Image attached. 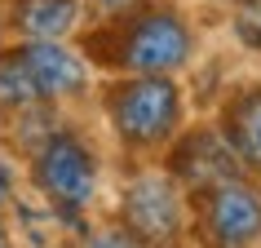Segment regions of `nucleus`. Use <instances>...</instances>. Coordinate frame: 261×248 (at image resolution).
I'll return each instance as SVG.
<instances>
[{"instance_id":"f257e3e1","label":"nucleus","mask_w":261,"mask_h":248,"mask_svg":"<svg viewBox=\"0 0 261 248\" xmlns=\"http://www.w3.org/2000/svg\"><path fill=\"white\" fill-rule=\"evenodd\" d=\"M31 155H36L31 173H36L40 195H44V200H49V204H54L67 221L80 217L84 208H89V200H93V186H97L93 151H89L75 133L54 129V133H49V138H44Z\"/></svg>"},{"instance_id":"f03ea898","label":"nucleus","mask_w":261,"mask_h":248,"mask_svg":"<svg viewBox=\"0 0 261 248\" xmlns=\"http://www.w3.org/2000/svg\"><path fill=\"white\" fill-rule=\"evenodd\" d=\"M107 111L115 133L128 146H155L177 129L181 97L173 80H164V76H138V80H124L107 93Z\"/></svg>"},{"instance_id":"7ed1b4c3","label":"nucleus","mask_w":261,"mask_h":248,"mask_svg":"<svg viewBox=\"0 0 261 248\" xmlns=\"http://www.w3.org/2000/svg\"><path fill=\"white\" fill-rule=\"evenodd\" d=\"M186 58H191V31L168 9L128 14V22L115 27V62L138 76H164Z\"/></svg>"},{"instance_id":"20e7f679","label":"nucleus","mask_w":261,"mask_h":248,"mask_svg":"<svg viewBox=\"0 0 261 248\" xmlns=\"http://www.w3.org/2000/svg\"><path fill=\"white\" fill-rule=\"evenodd\" d=\"M199 195V226L208 248H252L261 239V195L252 186L226 178Z\"/></svg>"},{"instance_id":"39448f33","label":"nucleus","mask_w":261,"mask_h":248,"mask_svg":"<svg viewBox=\"0 0 261 248\" xmlns=\"http://www.w3.org/2000/svg\"><path fill=\"white\" fill-rule=\"evenodd\" d=\"M124 231L146 248H168L181 235V195L168 178H138L124 191Z\"/></svg>"},{"instance_id":"423d86ee","label":"nucleus","mask_w":261,"mask_h":248,"mask_svg":"<svg viewBox=\"0 0 261 248\" xmlns=\"http://www.w3.org/2000/svg\"><path fill=\"white\" fill-rule=\"evenodd\" d=\"M18 54H22V62H27V71H31V84H36L40 102L75 97L84 84H89L84 58L71 54L67 44H58V40H27Z\"/></svg>"},{"instance_id":"0eeeda50","label":"nucleus","mask_w":261,"mask_h":248,"mask_svg":"<svg viewBox=\"0 0 261 248\" xmlns=\"http://www.w3.org/2000/svg\"><path fill=\"white\" fill-rule=\"evenodd\" d=\"M173 173H177L186 186L204 191V186H217V182H226V178L239 173V155H234L230 142H221L217 133L199 129V133H191V138L173 151Z\"/></svg>"},{"instance_id":"6e6552de","label":"nucleus","mask_w":261,"mask_h":248,"mask_svg":"<svg viewBox=\"0 0 261 248\" xmlns=\"http://www.w3.org/2000/svg\"><path fill=\"white\" fill-rule=\"evenodd\" d=\"M9 18L27 40H62L80 18V0H9Z\"/></svg>"},{"instance_id":"1a4fd4ad","label":"nucleus","mask_w":261,"mask_h":248,"mask_svg":"<svg viewBox=\"0 0 261 248\" xmlns=\"http://www.w3.org/2000/svg\"><path fill=\"white\" fill-rule=\"evenodd\" d=\"M226 138H230L234 155L261 168V89H248L230 102L226 111Z\"/></svg>"},{"instance_id":"9d476101","label":"nucleus","mask_w":261,"mask_h":248,"mask_svg":"<svg viewBox=\"0 0 261 248\" xmlns=\"http://www.w3.org/2000/svg\"><path fill=\"white\" fill-rule=\"evenodd\" d=\"M40 102L36 84H31V71L22 62V54H0V107L5 111H27Z\"/></svg>"},{"instance_id":"9b49d317","label":"nucleus","mask_w":261,"mask_h":248,"mask_svg":"<svg viewBox=\"0 0 261 248\" xmlns=\"http://www.w3.org/2000/svg\"><path fill=\"white\" fill-rule=\"evenodd\" d=\"M80 248H142V244H138L128 231H93Z\"/></svg>"},{"instance_id":"f8f14e48","label":"nucleus","mask_w":261,"mask_h":248,"mask_svg":"<svg viewBox=\"0 0 261 248\" xmlns=\"http://www.w3.org/2000/svg\"><path fill=\"white\" fill-rule=\"evenodd\" d=\"M239 36H244V44L261 49V9H252V14L239 18Z\"/></svg>"},{"instance_id":"ddd939ff","label":"nucleus","mask_w":261,"mask_h":248,"mask_svg":"<svg viewBox=\"0 0 261 248\" xmlns=\"http://www.w3.org/2000/svg\"><path fill=\"white\" fill-rule=\"evenodd\" d=\"M93 9H97V14H107V18H124V14L138 9V0H93Z\"/></svg>"},{"instance_id":"4468645a","label":"nucleus","mask_w":261,"mask_h":248,"mask_svg":"<svg viewBox=\"0 0 261 248\" xmlns=\"http://www.w3.org/2000/svg\"><path fill=\"white\" fill-rule=\"evenodd\" d=\"M0 248H9V235H5V221H0Z\"/></svg>"},{"instance_id":"2eb2a0df","label":"nucleus","mask_w":261,"mask_h":248,"mask_svg":"<svg viewBox=\"0 0 261 248\" xmlns=\"http://www.w3.org/2000/svg\"><path fill=\"white\" fill-rule=\"evenodd\" d=\"M226 5H252V0H226Z\"/></svg>"}]
</instances>
